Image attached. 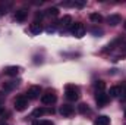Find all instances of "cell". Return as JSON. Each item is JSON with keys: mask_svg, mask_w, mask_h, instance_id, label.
<instances>
[{"mask_svg": "<svg viewBox=\"0 0 126 125\" xmlns=\"http://www.w3.org/2000/svg\"><path fill=\"white\" fill-rule=\"evenodd\" d=\"M109 94H110V97H117V96L120 94V87H117V85H113V87H110Z\"/></svg>", "mask_w": 126, "mask_h": 125, "instance_id": "cell-19", "label": "cell"}, {"mask_svg": "<svg viewBox=\"0 0 126 125\" xmlns=\"http://www.w3.org/2000/svg\"><path fill=\"white\" fill-rule=\"evenodd\" d=\"M122 100H126V84L123 85V96H122Z\"/></svg>", "mask_w": 126, "mask_h": 125, "instance_id": "cell-25", "label": "cell"}, {"mask_svg": "<svg viewBox=\"0 0 126 125\" xmlns=\"http://www.w3.org/2000/svg\"><path fill=\"white\" fill-rule=\"evenodd\" d=\"M78 112H79V113H82V115L90 113V107H88V104H87V103H81V104L78 106Z\"/></svg>", "mask_w": 126, "mask_h": 125, "instance_id": "cell-18", "label": "cell"}, {"mask_svg": "<svg viewBox=\"0 0 126 125\" xmlns=\"http://www.w3.org/2000/svg\"><path fill=\"white\" fill-rule=\"evenodd\" d=\"M123 27H125V30H126V21H125V24H123Z\"/></svg>", "mask_w": 126, "mask_h": 125, "instance_id": "cell-27", "label": "cell"}, {"mask_svg": "<svg viewBox=\"0 0 126 125\" xmlns=\"http://www.w3.org/2000/svg\"><path fill=\"white\" fill-rule=\"evenodd\" d=\"M32 125H38V122H35V124H32Z\"/></svg>", "mask_w": 126, "mask_h": 125, "instance_id": "cell-28", "label": "cell"}, {"mask_svg": "<svg viewBox=\"0 0 126 125\" xmlns=\"http://www.w3.org/2000/svg\"><path fill=\"white\" fill-rule=\"evenodd\" d=\"M41 31H43V27H41L40 22L34 21L31 25H30V32H31V34H35V35H37V34H40Z\"/></svg>", "mask_w": 126, "mask_h": 125, "instance_id": "cell-13", "label": "cell"}, {"mask_svg": "<svg viewBox=\"0 0 126 125\" xmlns=\"http://www.w3.org/2000/svg\"><path fill=\"white\" fill-rule=\"evenodd\" d=\"M62 27H70L72 25V18L69 16V15H64L62 19H60V22H59Z\"/></svg>", "mask_w": 126, "mask_h": 125, "instance_id": "cell-17", "label": "cell"}, {"mask_svg": "<svg viewBox=\"0 0 126 125\" xmlns=\"http://www.w3.org/2000/svg\"><path fill=\"white\" fill-rule=\"evenodd\" d=\"M94 125H110V118L106 115H100L94 121Z\"/></svg>", "mask_w": 126, "mask_h": 125, "instance_id": "cell-12", "label": "cell"}, {"mask_svg": "<svg viewBox=\"0 0 126 125\" xmlns=\"http://www.w3.org/2000/svg\"><path fill=\"white\" fill-rule=\"evenodd\" d=\"M38 125H54L51 121H41V122H38Z\"/></svg>", "mask_w": 126, "mask_h": 125, "instance_id": "cell-23", "label": "cell"}, {"mask_svg": "<svg viewBox=\"0 0 126 125\" xmlns=\"http://www.w3.org/2000/svg\"><path fill=\"white\" fill-rule=\"evenodd\" d=\"M40 94H41V88H40L38 85H32V87L28 88V91H27V97L31 99V100H34V99H38Z\"/></svg>", "mask_w": 126, "mask_h": 125, "instance_id": "cell-7", "label": "cell"}, {"mask_svg": "<svg viewBox=\"0 0 126 125\" xmlns=\"http://www.w3.org/2000/svg\"><path fill=\"white\" fill-rule=\"evenodd\" d=\"M56 100H57L56 91L51 90V88H48L44 94H41V102H43V104H48V106H50V104L56 103Z\"/></svg>", "mask_w": 126, "mask_h": 125, "instance_id": "cell-4", "label": "cell"}, {"mask_svg": "<svg viewBox=\"0 0 126 125\" xmlns=\"http://www.w3.org/2000/svg\"><path fill=\"white\" fill-rule=\"evenodd\" d=\"M73 112H75V109H73V106H70V104H63L60 106V113H62L63 116H70V115H73Z\"/></svg>", "mask_w": 126, "mask_h": 125, "instance_id": "cell-10", "label": "cell"}, {"mask_svg": "<svg viewBox=\"0 0 126 125\" xmlns=\"http://www.w3.org/2000/svg\"><path fill=\"white\" fill-rule=\"evenodd\" d=\"M46 31L48 32V34H53V32L56 31V28L54 27H48V28H46Z\"/></svg>", "mask_w": 126, "mask_h": 125, "instance_id": "cell-24", "label": "cell"}, {"mask_svg": "<svg viewBox=\"0 0 126 125\" xmlns=\"http://www.w3.org/2000/svg\"><path fill=\"white\" fill-rule=\"evenodd\" d=\"M3 104H4V103H3V99L0 97V116H3V115L6 113V112H4V106H3Z\"/></svg>", "mask_w": 126, "mask_h": 125, "instance_id": "cell-21", "label": "cell"}, {"mask_svg": "<svg viewBox=\"0 0 126 125\" xmlns=\"http://www.w3.org/2000/svg\"><path fill=\"white\" fill-rule=\"evenodd\" d=\"M27 18H28V10H27V9H19V10L15 12V21L24 22Z\"/></svg>", "mask_w": 126, "mask_h": 125, "instance_id": "cell-8", "label": "cell"}, {"mask_svg": "<svg viewBox=\"0 0 126 125\" xmlns=\"http://www.w3.org/2000/svg\"><path fill=\"white\" fill-rule=\"evenodd\" d=\"M94 88H95V91H97V93L104 91V90H106V83H104V81H101V80L95 81V83H94Z\"/></svg>", "mask_w": 126, "mask_h": 125, "instance_id": "cell-16", "label": "cell"}, {"mask_svg": "<svg viewBox=\"0 0 126 125\" xmlns=\"http://www.w3.org/2000/svg\"><path fill=\"white\" fill-rule=\"evenodd\" d=\"M120 21H122V18H120V15H117V13L110 15V16L107 18V22H109L111 27H116L117 24H120Z\"/></svg>", "mask_w": 126, "mask_h": 125, "instance_id": "cell-11", "label": "cell"}, {"mask_svg": "<svg viewBox=\"0 0 126 125\" xmlns=\"http://www.w3.org/2000/svg\"><path fill=\"white\" fill-rule=\"evenodd\" d=\"M0 125H7L6 122H3V121H0Z\"/></svg>", "mask_w": 126, "mask_h": 125, "instance_id": "cell-26", "label": "cell"}, {"mask_svg": "<svg viewBox=\"0 0 126 125\" xmlns=\"http://www.w3.org/2000/svg\"><path fill=\"white\" fill-rule=\"evenodd\" d=\"M110 100V96L106 94L104 91H100V93H95V102L98 106H106Z\"/></svg>", "mask_w": 126, "mask_h": 125, "instance_id": "cell-5", "label": "cell"}, {"mask_svg": "<svg viewBox=\"0 0 126 125\" xmlns=\"http://www.w3.org/2000/svg\"><path fill=\"white\" fill-rule=\"evenodd\" d=\"M19 71H21L19 66H6V68L3 69L4 75H7V77H16V75L19 74Z\"/></svg>", "mask_w": 126, "mask_h": 125, "instance_id": "cell-9", "label": "cell"}, {"mask_svg": "<svg viewBox=\"0 0 126 125\" xmlns=\"http://www.w3.org/2000/svg\"><path fill=\"white\" fill-rule=\"evenodd\" d=\"M28 97L27 96H24V94H21V96H18L15 100H13V106H15V109L18 110V112H22V110H25L27 107H28Z\"/></svg>", "mask_w": 126, "mask_h": 125, "instance_id": "cell-3", "label": "cell"}, {"mask_svg": "<svg viewBox=\"0 0 126 125\" xmlns=\"http://www.w3.org/2000/svg\"><path fill=\"white\" fill-rule=\"evenodd\" d=\"M125 118H126V109H125Z\"/></svg>", "mask_w": 126, "mask_h": 125, "instance_id": "cell-29", "label": "cell"}, {"mask_svg": "<svg viewBox=\"0 0 126 125\" xmlns=\"http://www.w3.org/2000/svg\"><path fill=\"white\" fill-rule=\"evenodd\" d=\"M46 113H54V109L53 107H48V109H46V107H37L32 112V118H40V116H43Z\"/></svg>", "mask_w": 126, "mask_h": 125, "instance_id": "cell-6", "label": "cell"}, {"mask_svg": "<svg viewBox=\"0 0 126 125\" xmlns=\"http://www.w3.org/2000/svg\"><path fill=\"white\" fill-rule=\"evenodd\" d=\"M73 6H76V7H84L85 6V1L82 0V1H73Z\"/></svg>", "mask_w": 126, "mask_h": 125, "instance_id": "cell-22", "label": "cell"}, {"mask_svg": "<svg viewBox=\"0 0 126 125\" xmlns=\"http://www.w3.org/2000/svg\"><path fill=\"white\" fill-rule=\"evenodd\" d=\"M18 84H19V81H7V83L3 84V90H4V91H10V90H13L15 87H18Z\"/></svg>", "mask_w": 126, "mask_h": 125, "instance_id": "cell-14", "label": "cell"}, {"mask_svg": "<svg viewBox=\"0 0 126 125\" xmlns=\"http://www.w3.org/2000/svg\"><path fill=\"white\" fill-rule=\"evenodd\" d=\"M47 13H48L50 16H57V15H59V9H57V7H48V9H47Z\"/></svg>", "mask_w": 126, "mask_h": 125, "instance_id": "cell-20", "label": "cell"}, {"mask_svg": "<svg viewBox=\"0 0 126 125\" xmlns=\"http://www.w3.org/2000/svg\"><path fill=\"white\" fill-rule=\"evenodd\" d=\"M90 21L94 22V24H100V22H103V16H101L100 13H97V12L90 13Z\"/></svg>", "mask_w": 126, "mask_h": 125, "instance_id": "cell-15", "label": "cell"}, {"mask_svg": "<svg viewBox=\"0 0 126 125\" xmlns=\"http://www.w3.org/2000/svg\"><path fill=\"white\" fill-rule=\"evenodd\" d=\"M64 96L70 102H76L79 99V87L75 84H67L64 87Z\"/></svg>", "mask_w": 126, "mask_h": 125, "instance_id": "cell-1", "label": "cell"}, {"mask_svg": "<svg viewBox=\"0 0 126 125\" xmlns=\"http://www.w3.org/2000/svg\"><path fill=\"white\" fill-rule=\"evenodd\" d=\"M69 31L72 35H75L76 38H82L84 35H85V27H84V24H81V22H72V25L69 27Z\"/></svg>", "mask_w": 126, "mask_h": 125, "instance_id": "cell-2", "label": "cell"}]
</instances>
